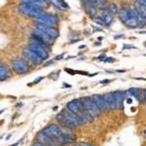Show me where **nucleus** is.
Returning a JSON list of instances; mask_svg holds the SVG:
<instances>
[{
    "label": "nucleus",
    "mask_w": 146,
    "mask_h": 146,
    "mask_svg": "<svg viewBox=\"0 0 146 146\" xmlns=\"http://www.w3.org/2000/svg\"><path fill=\"white\" fill-rule=\"evenodd\" d=\"M23 58H25V60H27V62L31 63V64H33V65H38L42 62V60H43L37 54H35L33 51L30 50L28 47L23 51Z\"/></svg>",
    "instance_id": "39448f33"
},
{
    "label": "nucleus",
    "mask_w": 146,
    "mask_h": 146,
    "mask_svg": "<svg viewBox=\"0 0 146 146\" xmlns=\"http://www.w3.org/2000/svg\"><path fill=\"white\" fill-rule=\"evenodd\" d=\"M11 67H12V69L16 73H18V74H25V73H27L28 70H29V67H28L27 60H23V58H17L12 60Z\"/></svg>",
    "instance_id": "20e7f679"
},
{
    "label": "nucleus",
    "mask_w": 146,
    "mask_h": 146,
    "mask_svg": "<svg viewBox=\"0 0 146 146\" xmlns=\"http://www.w3.org/2000/svg\"><path fill=\"white\" fill-rule=\"evenodd\" d=\"M58 139L60 142H62V143H71V142H74L76 137L73 135H64V133H62Z\"/></svg>",
    "instance_id": "6ab92c4d"
},
{
    "label": "nucleus",
    "mask_w": 146,
    "mask_h": 146,
    "mask_svg": "<svg viewBox=\"0 0 146 146\" xmlns=\"http://www.w3.org/2000/svg\"><path fill=\"white\" fill-rule=\"evenodd\" d=\"M135 6L138 9V10H139L141 15H142L146 20V6H144L143 4H141L139 2V0H136V1L135 2Z\"/></svg>",
    "instance_id": "b1692460"
},
{
    "label": "nucleus",
    "mask_w": 146,
    "mask_h": 146,
    "mask_svg": "<svg viewBox=\"0 0 146 146\" xmlns=\"http://www.w3.org/2000/svg\"><path fill=\"white\" fill-rule=\"evenodd\" d=\"M100 16L102 18V20L104 21L105 25H111L112 22H113V19H114V16H113L112 14L108 11L107 8L106 9H105V8L101 9Z\"/></svg>",
    "instance_id": "2eb2a0df"
},
{
    "label": "nucleus",
    "mask_w": 146,
    "mask_h": 146,
    "mask_svg": "<svg viewBox=\"0 0 146 146\" xmlns=\"http://www.w3.org/2000/svg\"><path fill=\"white\" fill-rule=\"evenodd\" d=\"M81 100L83 101L87 111L89 113H91L93 116H96V115H98V113H100V110L98 109V107L96 105V103L94 102V100L92 98H90V96H84V98H81Z\"/></svg>",
    "instance_id": "1a4fd4ad"
},
{
    "label": "nucleus",
    "mask_w": 146,
    "mask_h": 146,
    "mask_svg": "<svg viewBox=\"0 0 146 146\" xmlns=\"http://www.w3.org/2000/svg\"><path fill=\"white\" fill-rule=\"evenodd\" d=\"M94 22H95L98 25H100V27H103V25H105L104 21L102 20V18H101L100 16H98V17L94 18Z\"/></svg>",
    "instance_id": "a878e982"
},
{
    "label": "nucleus",
    "mask_w": 146,
    "mask_h": 146,
    "mask_svg": "<svg viewBox=\"0 0 146 146\" xmlns=\"http://www.w3.org/2000/svg\"><path fill=\"white\" fill-rule=\"evenodd\" d=\"M75 146H94V145H92L90 144V143H85V142H82V143H77Z\"/></svg>",
    "instance_id": "cd10ccee"
},
{
    "label": "nucleus",
    "mask_w": 146,
    "mask_h": 146,
    "mask_svg": "<svg viewBox=\"0 0 146 146\" xmlns=\"http://www.w3.org/2000/svg\"><path fill=\"white\" fill-rule=\"evenodd\" d=\"M45 46L46 45H44L41 42L37 41V40H35V39H31L29 42V45H28V48L33 51L35 54H37V55L44 60H47L49 56L48 51L46 50Z\"/></svg>",
    "instance_id": "7ed1b4c3"
},
{
    "label": "nucleus",
    "mask_w": 146,
    "mask_h": 146,
    "mask_svg": "<svg viewBox=\"0 0 146 146\" xmlns=\"http://www.w3.org/2000/svg\"><path fill=\"white\" fill-rule=\"evenodd\" d=\"M48 1L50 2L52 5L56 7V8L60 9V10H65V9L67 8V6L63 3L62 0H48Z\"/></svg>",
    "instance_id": "4be33fe9"
},
{
    "label": "nucleus",
    "mask_w": 146,
    "mask_h": 146,
    "mask_svg": "<svg viewBox=\"0 0 146 146\" xmlns=\"http://www.w3.org/2000/svg\"><path fill=\"white\" fill-rule=\"evenodd\" d=\"M107 9H108V11H109L113 16L117 15V14L119 13V11H118V6H117L115 3H110L109 5H108Z\"/></svg>",
    "instance_id": "393cba45"
},
{
    "label": "nucleus",
    "mask_w": 146,
    "mask_h": 146,
    "mask_svg": "<svg viewBox=\"0 0 146 146\" xmlns=\"http://www.w3.org/2000/svg\"><path fill=\"white\" fill-rule=\"evenodd\" d=\"M83 2H84V4L85 5H88V4H90L91 2H92V0H83Z\"/></svg>",
    "instance_id": "7c9ffc66"
},
{
    "label": "nucleus",
    "mask_w": 146,
    "mask_h": 146,
    "mask_svg": "<svg viewBox=\"0 0 146 146\" xmlns=\"http://www.w3.org/2000/svg\"><path fill=\"white\" fill-rule=\"evenodd\" d=\"M118 15H119V19L121 20V22L124 23H126L129 21V19L131 17V11H129V9H127V8L121 9V10L119 11Z\"/></svg>",
    "instance_id": "f3484780"
},
{
    "label": "nucleus",
    "mask_w": 146,
    "mask_h": 146,
    "mask_svg": "<svg viewBox=\"0 0 146 146\" xmlns=\"http://www.w3.org/2000/svg\"><path fill=\"white\" fill-rule=\"evenodd\" d=\"M44 131H45L49 135H51L52 137H55V138H58L62 135V131L60 127L56 126V125H54V124H52L49 127H47Z\"/></svg>",
    "instance_id": "f8f14e48"
},
{
    "label": "nucleus",
    "mask_w": 146,
    "mask_h": 146,
    "mask_svg": "<svg viewBox=\"0 0 146 146\" xmlns=\"http://www.w3.org/2000/svg\"><path fill=\"white\" fill-rule=\"evenodd\" d=\"M98 2H100V6H103L107 3V0H98Z\"/></svg>",
    "instance_id": "c85d7f7f"
},
{
    "label": "nucleus",
    "mask_w": 146,
    "mask_h": 146,
    "mask_svg": "<svg viewBox=\"0 0 146 146\" xmlns=\"http://www.w3.org/2000/svg\"><path fill=\"white\" fill-rule=\"evenodd\" d=\"M37 22L42 23L43 25H48V27H55L58 23V18L56 17L53 14H48V13H44L42 16L37 19Z\"/></svg>",
    "instance_id": "9d476101"
},
{
    "label": "nucleus",
    "mask_w": 146,
    "mask_h": 146,
    "mask_svg": "<svg viewBox=\"0 0 146 146\" xmlns=\"http://www.w3.org/2000/svg\"><path fill=\"white\" fill-rule=\"evenodd\" d=\"M113 95H114V98H115V100H116L117 108H121L122 105H123V101L125 100V94L123 92L117 91V92H114Z\"/></svg>",
    "instance_id": "a211bd4d"
},
{
    "label": "nucleus",
    "mask_w": 146,
    "mask_h": 146,
    "mask_svg": "<svg viewBox=\"0 0 146 146\" xmlns=\"http://www.w3.org/2000/svg\"><path fill=\"white\" fill-rule=\"evenodd\" d=\"M129 95H131L133 98H135L138 101H141V90L137 88H131L129 89V91L127 92Z\"/></svg>",
    "instance_id": "aec40b11"
},
{
    "label": "nucleus",
    "mask_w": 146,
    "mask_h": 146,
    "mask_svg": "<svg viewBox=\"0 0 146 146\" xmlns=\"http://www.w3.org/2000/svg\"><path fill=\"white\" fill-rule=\"evenodd\" d=\"M125 25H126V27H129V28H136L138 25H139V23H138L137 20H136L135 17H133V16H131V17L129 19L128 22L125 23Z\"/></svg>",
    "instance_id": "5701e85b"
},
{
    "label": "nucleus",
    "mask_w": 146,
    "mask_h": 146,
    "mask_svg": "<svg viewBox=\"0 0 146 146\" xmlns=\"http://www.w3.org/2000/svg\"><path fill=\"white\" fill-rule=\"evenodd\" d=\"M56 119H58V122H60L63 126L68 129H74L77 126H80L79 114H74V113L70 112L68 109L63 110L62 112L58 114Z\"/></svg>",
    "instance_id": "f257e3e1"
},
{
    "label": "nucleus",
    "mask_w": 146,
    "mask_h": 146,
    "mask_svg": "<svg viewBox=\"0 0 146 146\" xmlns=\"http://www.w3.org/2000/svg\"><path fill=\"white\" fill-rule=\"evenodd\" d=\"M104 98H105V100H106L108 109H114V108H117L116 100H115L113 93L106 94V95H104Z\"/></svg>",
    "instance_id": "dca6fc26"
},
{
    "label": "nucleus",
    "mask_w": 146,
    "mask_h": 146,
    "mask_svg": "<svg viewBox=\"0 0 146 146\" xmlns=\"http://www.w3.org/2000/svg\"><path fill=\"white\" fill-rule=\"evenodd\" d=\"M67 109L70 112L74 113V114H82L85 111H87L86 107H85L83 101L81 100H74L72 101H69L67 103Z\"/></svg>",
    "instance_id": "423d86ee"
},
{
    "label": "nucleus",
    "mask_w": 146,
    "mask_h": 146,
    "mask_svg": "<svg viewBox=\"0 0 146 146\" xmlns=\"http://www.w3.org/2000/svg\"><path fill=\"white\" fill-rule=\"evenodd\" d=\"M129 11H131V14L133 17H135L136 20H137L138 23H139V25H146V20L145 18L143 17L142 15H141V13L139 12V10H138L137 8H136L135 6H131L129 7Z\"/></svg>",
    "instance_id": "ddd939ff"
},
{
    "label": "nucleus",
    "mask_w": 146,
    "mask_h": 146,
    "mask_svg": "<svg viewBox=\"0 0 146 146\" xmlns=\"http://www.w3.org/2000/svg\"><path fill=\"white\" fill-rule=\"evenodd\" d=\"M32 37H33V39L41 42V43H43L44 45H46V46L50 45V44L53 43V41H54L53 37H51L50 35H48L47 33H45V32H43L42 30L36 29V28H35L34 31L32 32Z\"/></svg>",
    "instance_id": "0eeeda50"
},
{
    "label": "nucleus",
    "mask_w": 146,
    "mask_h": 146,
    "mask_svg": "<svg viewBox=\"0 0 146 146\" xmlns=\"http://www.w3.org/2000/svg\"><path fill=\"white\" fill-rule=\"evenodd\" d=\"M93 98L94 102L96 103V105L98 107V109L100 111H103V110H108V106H107V103L106 100H105L104 96H101V95H94L92 96Z\"/></svg>",
    "instance_id": "9b49d317"
},
{
    "label": "nucleus",
    "mask_w": 146,
    "mask_h": 146,
    "mask_svg": "<svg viewBox=\"0 0 146 146\" xmlns=\"http://www.w3.org/2000/svg\"><path fill=\"white\" fill-rule=\"evenodd\" d=\"M139 2L141 4H143L144 6H146V0H139Z\"/></svg>",
    "instance_id": "2f4dec72"
},
{
    "label": "nucleus",
    "mask_w": 146,
    "mask_h": 146,
    "mask_svg": "<svg viewBox=\"0 0 146 146\" xmlns=\"http://www.w3.org/2000/svg\"><path fill=\"white\" fill-rule=\"evenodd\" d=\"M32 146H46V145H45V144H43V143L36 142V143H34V144H32Z\"/></svg>",
    "instance_id": "c756f323"
},
{
    "label": "nucleus",
    "mask_w": 146,
    "mask_h": 146,
    "mask_svg": "<svg viewBox=\"0 0 146 146\" xmlns=\"http://www.w3.org/2000/svg\"><path fill=\"white\" fill-rule=\"evenodd\" d=\"M18 8H19V11L22 14H23V15H25V16H28V17H30V18H34L35 20H37L40 16H42L45 13L42 9L38 8V7L32 6L27 3H21Z\"/></svg>",
    "instance_id": "f03ea898"
},
{
    "label": "nucleus",
    "mask_w": 146,
    "mask_h": 146,
    "mask_svg": "<svg viewBox=\"0 0 146 146\" xmlns=\"http://www.w3.org/2000/svg\"><path fill=\"white\" fill-rule=\"evenodd\" d=\"M9 73H8V68L6 67V65L4 64L3 62L0 63V80L3 81V80H6L7 77H8Z\"/></svg>",
    "instance_id": "412c9836"
},
{
    "label": "nucleus",
    "mask_w": 146,
    "mask_h": 146,
    "mask_svg": "<svg viewBox=\"0 0 146 146\" xmlns=\"http://www.w3.org/2000/svg\"><path fill=\"white\" fill-rule=\"evenodd\" d=\"M34 27L36 28V29L42 30L43 32H45V33H47L48 35H50L51 37H53L54 39L58 36V30L56 29L55 27H48V25H45L42 23L37 22L36 21V22L34 23Z\"/></svg>",
    "instance_id": "6e6552de"
},
{
    "label": "nucleus",
    "mask_w": 146,
    "mask_h": 146,
    "mask_svg": "<svg viewBox=\"0 0 146 146\" xmlns=\"http://www.w3.org/2000/svg\"><path fill=\"white\" fill-rule=\"evenodd\" d=\"M21 1H25V0H21Z\"/></svg>",
    "instance_id": "473e14b6"
},
{
    "label": "nucleus",
    "mask_w": 146,
    "mask_h": 146,
    "mask_svg": "<svg viewBox=\"0 0 146 146\" xmlns=\"http://www.w3.org/2000/svg\"><path fill=\"white\" fill-rule=\"evenodd\" d=\"M141 100L146 101V90H141Z\"/></svg>",
    "instance_id": "bb28decb"
},
{
    "label": "nucleus",
    "mask_w": 146,
    "mask_h": 146,
    "mask_svg": "<svg viewBox=\"0 0 146 146\" xmlns=\"http://www.w3.org/2000/svg\"><path fill=\"white\" fill-rule=\"evenodd\" d=\"M37 137H38L39 140H41L42 142L46 143V144H49V145L56 144V142H55V140H54V138L55 137H52L51 135H49L45 131H42L41 133H39V135Z\"/></svg>",
    "instance_id": "4468645a"
}]
</instances>
